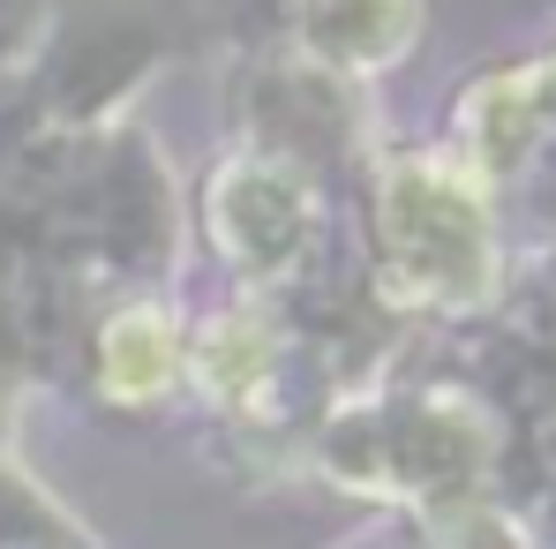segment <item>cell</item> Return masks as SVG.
<instances>
[{
	"instance_id": "1",
	"label": "cell",
	"mask_w": 556,
	"mask_h": 549,
	"mask_svg": "<svg viewBox=\"0 0 556 549\" xmlns=\"http://www.w3.org/2000/svg\"><path fill=\"white\" fill-rule=\"evenodd\" d=\"M383 241L414 294L429 301H481L489 294V203L481 174L444 159H406L383 182Z\"/></svg>"
},
{
	"instance_id": "2",
	"label": "cell",
	"mask_w": 556,
	"mask_h": 549,
	"mask_svg": "<svg viewBox=\"0 0 556 549\" xmlns=\"http://www.w3.org/2000/svg\"><path fill=\"white\" fill-rule=\"evenodd\" d=\"M308 38L346 68H376L414 38V0H308Z\"/></svg>"
},
{
	"instance_id": "3",
	"label": "cell",
	"mask_w": 556,
	"mask_h": 549,
	"mask_svg": "<svg viewBox=\"0 0 556 549\" xmlns=\"http://www.w3.org/2000/svg\"><path fill=\"white\" fill-rule=\"evenodd\" d=\"M174 362H181V339H174V324L151 316V309H136V316H121V324L105 332V376H113V391H128V399L166 391Z\"/></svg>"
},
{
	"instance_id": "4",
	"label": "cell",
	"mask_w": 556,
	"mask_h": 549,
	"mask_svg": "<svg viewBox=\"0 0 556 549\" xmlns=\"http://www.w3.org/2000/svg\"><path fill=\"white\" fill-rule=\"evenodd\" d=\"M534 91H542V76H504V84L473 91V136H481V159H489V166H504V159L527 144V128H534Z\"/></svg>"
},
{
	"instance_id": "5",
	"label": "cell",
	"mask_w": 556,
	"mask_h": 549,
	"mask_svg": "<svg viewBox=\"0 0 556 549\" xmlns=\"http://www.w3.org/2000/svg\"><path fill=\"white\" fill-rule=\"evenodd\" d=\"M264 354H271L264 324L233 316V324H218V332H211V347H203V369H211V376H218L226 391H249V384L264 376Z\"/></svg>"
}]
</instances>
